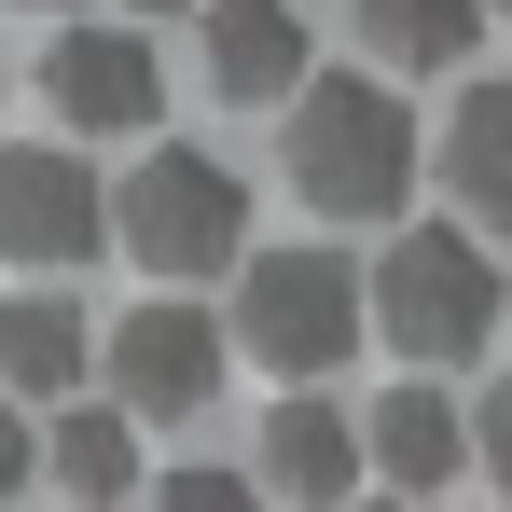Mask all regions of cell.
Here are the masks:
<instances>
[{
	"label": "cell",
	"mask_w": 512,
	"mask_h": 512,
	"mask_svg": "<svg viewBox=\"0 0 512 512\" xmlns=\"http://www.w3.org/2000/svg\"><path fill=\"white\" fill-rule=\"evenodd\" d=\"M97 360H111V416H153V429H180V416H208L222 402V319L208 305H180V291H153V305H125L111 333H97Z\"/></svg>",
	"instance_id": "cell-5"
},
{
	"label": "cell",
	"mask_w": 512,
	"mask_h": 512,
	"mask_svg": "<svg viewBox=\"0 0 512 512\" xmlns=\"http://www.w3.org/2000/svg\"><path fill=\"white\" fill-rule=\"evenodd\" d=\"M153 512H277L250 485V471H222V457H194V471H167V485H153Z\"/></svg>",
	"instance_id": "cell-15"
},
{
	"label": "cell",
	"mask_w": 512,
	"mask_h": 512,
	"mask_svg": "<svg viewBox=\"0 0 512 512\" xmlns=\"http://www.w3.org/2000/svg\"><path fill=\"white\" fill-rule=\"evenodd\" d=\"M125 14H194V0H125Z\"/></svg>",
	"instance_id": "cell-18"
},
{
	"label": "cell",
	"mask_w": 512,
	"mask_h": 512,
	"mask_svg": "<svg viewBox=\"0 0 512 512\" xmlns=\"http://www.w3.org/2000/svg\"><path fill=\"white\" fill-rule=\"evenodd\" d=\"M97 250H111V194L84 180V153H56V139L0 153V263L70 277V263H97Z\"/></svg>",
	"instance_id": "cell-6"
},
{
	"label": "cell",
	"mask_w": 512,
	"mask_h": 512,
	"mask_svg": "<svg viewBox=\"0 0 512 512\" xmlns=\"http://www.w3.org/2000/svg\"><path fill=\"white\" fill-rule=\"evenodd\" d=\"M416 167H429V139L388 84H360V70H305L291 84V194L319 222H402Z\"/></svg>",
	"instance_id": "cell-1"
},
{
	"label": "cell",
	"mask_w": 512,
	"mask_h": 512,
	"mask_svg": "<svg viewBox=\"0 0 512 512\" xmlns=\"http://www.w3.org/2000/svg\"><path fill=\"white\" fill-rule=\"evenodd\" d=\"M42 471H56V499L70 512H111L139 485V416H111V402H70V416L42 429Z\"/></svg>",
	"instance_id": "cell-13"
},
{
	"label": "cell",
	"mask_w": 512,
	"mask_h": 512,
	"mask_svg": "<svg viewBox=\"0 0 512 512\" xmlns=\"http://www.w3.org/2000/svg\"><path fill=\"white\" fill-rule=\"evenodd\" d=\"M485 14H512V0H485Z\"/></svg>",
	"instance_id": "cell-21"
},
{
	"label": "cell",
	"mask_w": 512,
	"mask_h": 512,
	"mask_svg": "<svg viewBox=\"0 0 512 512\" xmlns=\"http://www.w3.org/2000/svg\"><path fill=\"white\" fill-rule=\"evenodd\" d=\"M28 14H70V0H28Z\"/></svg>",
	"instance_id": "cell-20"
},
{
	"label": "cell",
	"mask_w": 512,
	"mask_h": 512,
	"mask_svg": "<svg viewBox=\"0 0 512 512\" xmlns=\"http://www.w3.org/2000/svg\"><path fill=\"white\" fill-rule=\"evenodd\" d=\"M360 333H388L416 374L471 360V346L499 333V263H485V236H471V222H402V236L374 250V277H360Z\"/></svg>",
	"instance_id": "cell-2"
},
{
	"label": "cell",
	"mask_w": 512,
	"mask_h": 512,
	"mask_svg": "<svg viewBox=\"0 0 512 512\" xmlns=\"http://www.w3.org/2000/svg\"><path fill=\"white\" fill-rule=\"evenodd\" d=\"M457 429H471V457H485V471L512 485V374H485V402H471Z\"/></svg>",
	"instance_id": "cell-16"
},
{
	"label": "cell",
	"mask_w": 512,
	"mask_h": 512,
	"mask_svg": "<svg viewBox=\"0 0 512 512\" xmlns=\"http://www.w3.org/2000/svg\"><path fill=\"white\" fill-rule=\"evenodd\" d=\"M346 429H360V471H374L388 499H429V485H457V471H471V429H457V402H443L429 374H402L374 416H346Z\"/></svg>",
	"instance_id": "cell-9"
},
{
	"label": "cell",
	"mask_w": 512,
	"mask_h": 512,
	"mask_svg": "<svg viewBox=\"0 0 512 512\" xmlns=\"http://www.w3.org/2000/svg\"><path fill=\"white\" fill-rule=\"evenodd\" d=\"M42 97H56L70 139H153L167 70H153L139 28H56V42H42Z\"/></svg>",
	"instance_id": "cell-7"
},
{
	"label": "cell",
	"mask_w": 512,
	"mask_h": 512,
	"mask_svg": "<svg viewBox=\"0 0 512 512\" xmlns=\"http://www.w3.org/2000/svg\"><path fill=\"white\" fill-rule=\"evenodd\" d=\"M346 28H360V56H388V70H457L471 28H485V0H346Z\"/></svg>",
	"instance_id": "cell-14"
},
{
	"label": "cell",
	"mask_w": 512,
	"mask_h": 512,
	"mask_svg": "<svg viewBox=\"0 0 512 512\" xmlns=\"http://www.w3.org/2000/svg\"><path fill=\"white\" fill-rule=\"evenodd\" d=\"M250 485L291 499V512H346V499H360V429H346V402L291 388V402L263 416V443H250Z\"/></svg>",
	"instance_id": "cell-8"
},
{
	"label": "cell",
	"mask_w": 512,
	"mask_h": 512,
	"mask_svg": "<svg viewBox=\"0 0 512 512\" xmlns=\"http://www.w3.org/2000/svg\"><path fill=\"white\" fill-rule=\"evenodd\" d=\"M346 512H416V499H346Z\"/></svg>",
	"instance_id": "cell-19"
},
{
	"label": "cell",
	"mask_w": 512,
	"mask_h": 512,
	"mask_svg": "<svg viewBox=\"0 0 512 512\" xmlns=\"http://www.w3.org/2000/svg\"><path fill=\"white\" fill-rule=\"evenodd\" d=\"M236 319L222 346H250L263 374H291V388H319L346 346H360V263L346 250H236Z\"/></svg>",
	"instance_id": "cell-3"
},
{
	"label": "cell",
	"mask_w": 512,
	"mask_h": 512,
	"mask_svg": "<svg viewBox=\"0 0 512 512\" xmlns=\"http://www.w3.org/2000/svg\"><path fill=\"white\" fill-rule=\"evenodd\" d=\"M429 167H443V194L471 208V236H485V222H512V84H471V97H457Z\"/></svg>",
	"instance_id": "cell-12"
},
{
	"label": "cell",
	"mask_w": 512,
	"mask_h": 512,
	"mask_svg": "<svg viewBox=\"0 0 512 512\" xmlns=\"http://www.w3.org/2000/svg\"><path fill=\"white\" fill-rule=\"evenodd\" d=\"M97 374V333H84V305L70 291H14L0 305V402L28 416V402H70Z\"/></svg>",
	"instance_id": "cell-10"
},
{
	"label": "cell",
	"mask_w": 512,
	"mask_h": 512,
	"mask_svg": "<svg viewBox=\"0 0 512 512\" xmlns=\"http://www.w3.org/2000/svg\"><path fill=\"white\" fill-rule=\"evenodd\" d=\"M111 236L139 250V277H222V263L250 250V194H236V167L222 153H139L125 167V194H111Z\"/></svg>",
	"instance_id": "cell-4"
},
{
	"label": "cell",
	"mask_w": 512,
	"mask_h": 512,
	"mask_svg": "<svg viewBox=\"0 0 512 512\" xmlns=\"http://www.w3.org/2000/svg\"><path fill=\"white\" fill-rule=\"evenodd\" d=\"M208 84L236 97V111L250 97H291L305 84V14L291 0H208Z\"/></svg>",
	"instance_id": "cell-11"
},
{
	"label": "cell",
	"mask_w": 512,
	"mask_h": 512,
	"mask_svg": "<svg viewBox=\"0 0 512 512\" xmlns=\"http://www.w3.org/2000/svg\"><path fill=\"white\" fill-rule=\"evenodd\" d=\"M28 471H42V429L0 402V499H28Z\"/></svg>",
	"instance_id": "cell-17"
}]
</instances>
